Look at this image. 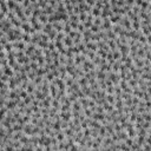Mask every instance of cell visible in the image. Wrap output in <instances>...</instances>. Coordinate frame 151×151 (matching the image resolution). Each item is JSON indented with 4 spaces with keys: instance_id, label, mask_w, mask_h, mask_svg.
Instances as JSON below:
<instances>
[{
    "instance_id": "1",
    "label": "cell",
    "mask_w": 151,
    "mask_h": 151,
    "mask_svg": "<svg viewBox=\"0 0 151 151\" xmlns=\"http://www.w3.org/2000/svg\"><path fill=\"white\" fill-rule=\"evenodd\" d=\"M1 72H3V73H5L6 76H8L10 78H13L14 76H16V72H14V70H13V69H12L10 65L3 66V67H1Z\"/></svg>"
},
{
    "instance_id": "2",
    "label": "cell",
    "mask_w": 151,
    "mask_h": 151,
    "mask_svg": "<svg viewBox=\"0 0 151 151\" xmlns=\"http://www.w3.org/2000/svg\"><path fill=\"white\" fill-rule=\"evenodd\" d=\"M118 51L122 54H126L128 56L130 53V46L126 45V44H120V45H118Z\"/></svg>"
},
{
    "instance_id": "3",
    "label": "cell",
    "mask_w": 151,
    "mask_h": 151,
    "mask_svg": "<svg viewBox=\"0 0 151 151\" xmlns=\"http://www.w3.org/2000/svg\"><path fill=\"white\" fill-rule=\"evenodd\" d=\"M21 30H23L24 33H28V34H31L33 27H32L31 24L27 21V23H23V25H21Z\"/></svg>"
},
{
    "instance_id": "4",
    "label": "cell",
    "mask_w": 151,
    "mask_h": 151,
    "mask_svg": "<svg viewBox=\"0 0 151 151\" xmlns=\"http://www.w3.org/2000/svg\"><path fill=\"white\" fill-rule=\"evenodd\" d=\"M122 18H123V17L120 16V14H112L109 19H110V21H111L112 25H116V24H118L120 20H122Z\"/></svg>"
},
{
    "instance_id": "5",
    "label": "cell",
    "mask_w": 151,
    "mask_h": 151,
    "mask_svg": "<svg viewBox=\"0 0 151 151\" xmlns=\"http://www.w3.org/2000/svg\"><path fill=\"white\" fill-rule=\"evenodd\" d=\"M86 47L89 51H92V52H97L98 51V46H97V43H93V41H90V43L86 44Z\"/></svg>"
},
{
    "instance_id": "6",
    "label": "cell",
    "mask_w": 151,
    "mask_h": 151,
    "mask_svg": "<svg viewBox=\"0 0 151 151\" xmlns=\"http://www.w3.org/2000/svg\"><path fill=\"white\" fill-rule=\"evenodd\" d=\"M92 119L97 120V122H103V120H105V113H97V112H94V113H93Z\"/></svg>"
},
{
    "instance_id": "7",
    "label": "cell",
    "mask_w": 151,
    "mask_h": 151,
    "mask_svg": "<svg viewBox=\"0 0 151 151\" xmlns=\"http://www.w3.org/2000/svg\"><path fill=\"white\" fill-rule=\"evenodd\" d=\"M63 43H64V45L67 47H72L73 46V39L70 38L69 35H66L65 38H64V40H63Z\"/></svg>"
},
{
    "instance_id": "8",
    "label": "cell",
    "mask_w": 151,
    "mask_h": 151,
    "mask_svg": "<svg viewBox=\"0 0 151 151\" xmlns=\"http://www.w3.org/2000/svg\"><path fill=\"white\" fill-rule=\"evenodd\" d=\"M72 111H79V112H81V104H80V102H79V99L72 103Z\"/></svg>"
},
{
    "instance_id": "9",
    "label": "cell",
    "mask_w": 151,
    "mask_h": 151,
    "mask_svg": "<svg viewBox=\"0 0 151 151\" xmlns=\"http://www.w3.org/2000/svg\"><path fill=\"white\" fill-rule=\"evenodd\" d=\"M78 84L80 85V87H83V86H87L89 85V79L86 77H80L79 78V80H78Z\"/></svg>"
},
{
    "instance_id": "10",
    "label": "cell",
    "mask_w": 151,
    "mask_h": 151,
    "mask_svg": "<svg viewBox=\"0 0 151 151\" xmlns=\"http://www.w3.org/2000/svg\"><path fill=\"white\" fill-rule=\"evenodd\" d=\"M79 102H80V104H81V108L84 109H87L89 108V102H90V98H81V99H79Z\"/></svg>"
},
{
    "instance_id": "11",
    "label": "cell",
    "mask_w": 151,
    "mask_h": 151,
    "mask_svg": "<svg viewBox=\"0 0 151 151\" xmlns=\"http://www.w3.org/2000/svg\"><path fill=\"white\" fill-rule=\"evenodd\" d=\"M6 4H7L8 8H10L11 11H14V8L17 7L18 3H17V1H14V0H7V1H6Z\"/></svg>"
},
{
    "instance_id": "12",
    "label": "cell",
    "mask_w": 151,
    "mask_h": 151,
    "mask_svg": "<svg viewBox=\"0 0 151 151\" xmlns=\"http://www.w3.org/2000/svg\"><path fill=\"white\" fill-rule=\"evenodd\" d=\"M57 139L59 140V142H65V139H66V136H65V133H64V131H58V133H57Z\"/></svg>"
},
{
    "instance_id": "13",
    "label": "cell",
    "mask_w": 151,
    "mask_h": 151,
    "mask_svg": "<svg viewBox=\"0 0 151 151\" xmlns=\"http://www.w3.org/2000/svg\"><path fill=\"white\" fill-rule=\"evenodd\" d=\"M105 99H106V102H108L109 104H115L116 103V99H115V96L113 94H106V97H105Z\"/></svg>"
},
{
    "instance_id": "14",
    "label": "cell",
    "mask_w": 151,
    "mask_h": 151,
    "mask_svg": "<svg viewBox=\"0 0 151 151\" xmlns=\"http://www.w3.org/2000/svg\"><path fill=\"white\" fill-rule=\"evenodd\" d=\"M78 17H79V21H80V23H83V24H84L86 20H87V14H86L85 12H83V11L79 13V16H78Z\"/></svg>"
},
{
    "instance_id": "15",
    "label": "cell",
    "mask_w": 151,
    "mask_h": 151,
    "mask_svg": "<svg viewBox=\"0 0 151 151\" xmlns=\"http://www.w3.org/2000/svg\"><path fill=\"white\" fill-rule=\"evenodd\" d=\"M103 108H104V110H105V111H108L109 113L112 112V111H113V105H112V104H109L108 102H106V103L103 105Z\"/></svg>"
},
{
    "instance_id": "16",
    "label": "cell",
    "mask_w": 151,
    "mask_h": 151,
    "mask_svg": "<svg viewBox=\"0 0 151 151\" xmlns=\"http://www.w3.org/2000/svg\"><path fill=\"white\" fill-rule=\"evenodd\" d=\"M71 31H72V27H71L70 21H69V23H66L65 25H64V33H65V34H70Z\"/></svg>"
},
{
    "instance_id": "17",
    "label": "cell",
    "mask_w": 151,
    "mask_h": 151,
    "mask_svg": "<svg viewBox=\"0 0 151 151\" xmlns=\"http://www.w3.org/2000/svg\"><path fill=\"white\" fill-rule=\"evenodd\" d=\"M142 117H143V119L145 120V122H149V123H151V113H150V111L144 112L143 115H142Z\"/></svg>"
},
{
    "instance_id": "18",
    "label": "cell",
    "mask_w": 151,
    "mask_h": 151,
    "mask_svg": "<svg viewBox=\"0 0 151 151\" xmlns=\"http://www.w3.org/2000/svg\"><path fill=\"white\" fill-rule=\"evenodd\" d=\"M93 113H94V112H93L92 110H91V109H89V108L84 110V115L86 116V118H92V117H93Z\"/></svg>"
},
{
    "instance_id": "19",
    "label": "cell",
    "mask_w": 151,
    "mask_h": 151,
    "mask_svg": "<svg viewBox=\"0 0 151 151\" xmlns=\"http://www.w3.org/2000/svg\"><path fill=\"white\" fill-rule=\"evenodd\" d=\"M128 84L131 89H135V87H137V85H138V80H136V79H130V80L128 81Z\"/></svg>"
},
{
    "instance_id": "20",
    "label": "cell",
    "mask_w": 151,
    "mask_h": 151,
    "mask_svg": "<svg viewBox=\"0 0 151 151\" xmlns=\"http://www.w3.org/2000/svg\"><path fill=\"white\" fill-rule=\"evenodd\" d=\"M90 31L92 32V33H94V34H97V33H99V32H100V27L93 24L92 26H91V28H90Z\"/></svg>"
},
{
    "instance_id": "21",
    "label": "cell",
    "mask_w": 151,
    "mask_h": 151,
    "mask_svg": "<svg viewBox=\"0 0 151 151\" xmlns=\"http://www.w3.org/2000/svg\"><path fill=\"white\" fill-rule=\"evenodd\" d=\"M132 28L135 30V31H139L142 26H140V21H133L132 23Z\"/></svg>"
},
{
    "instance_id": "22",
    "label": "cell",
    "mask_w": 151,
    "mask_h": 151,
    "mask_svg": "<svg viewBox=\"0 0 151 151\" xmlns=\"http://www.w3.org/2000/svg\"><path fill=\"white\" fill-rule=\"evenodd\" d=\"M91 35H92V32L90 30H85L83 33V39H91Z\"/></svg>"
},
{
    "instance_id": "23",
    "label": "cell",
    "mask_w": 151,
    "mask_h": 151,
    "mask_svg": "<svg viewBox=\"0 0 151 151\" xmlns=\"http://www.w3.org/2000/svg\"><path fill=\"white\" fill-rule=\"evenodd\" d=\"M30 66H31L32 71H37V70L39 69V67H40L38 63H35V62H31V63H30Z\"/></svg>"
},
{
    "instance_id": "24",
    "label": "cell",
    "mask_w": 151,
    "mask_h": 151,
    "mask_svg": "<svg viewBox=\"0 0 151 151\" xmlns=\"http://www.w3.org/2000/svg\"><path fill=\"white\" fill-rule=\"evenodd\" d=\"M93 24L94 25H97V26L100 27L102 25H103V20H102L100 17H98V18H94V20H93Z\"/></svg>"
},
{
    "instance_id": "25",
    "label": "cell",
    "mask_w": 151,
    "mask_h": 151,
    "mask_svg": "<svg viewBox=\"0 0 151 151\" xmlns=\"http://www.w3.org/2000/svg\"><path fill=\"white\" fill-rule=\"evenodd\" d=\"M120 150H122V151H131V147L128 146L125 143L122 142V143H120Z\"/></svg>"
},
{
    "instance_id": "26",
    "label": "cell",
    "mask_w": 151,
    "mask_h": 151,
    "mask_svg": "<svg viewBox=\"0 0 151 151\" xmlns=\"http://www.w3.org/2000/svg\"><path fill=\"white\" fill-rule=\"evenodd\" d=\"M113 129H115V131L116 132H119L123 130V128H122V125H120V123H115L113 124Z\"/></svg>"
},
{
    "instance_id": "27",
    "label": "cell",
    "mask_w": 151,
    "mask_h": 151,
    "mask_svg": "<svg viewBox=\"0 0 151 151\" xmlns=\"http://www.w3.org/2000/svg\"><path fill=\"white\" fill-rule=\"evenodd\" d=\"M19 96H20V99H25V98L28 97V92H27L26 90H23V91L19 93Z\"/></svg>"
},
{
    "instance_id": "28",
    "label": "cell",
    "mask_w": 151,
    "mask_h": 151,
    "mask_svg": "<svg viewBox=\"0 0 151 151\" xmlns=\"http://www.w3.org/2000/svg\"><path fill=\"white\" fill-rule=\"evenodd\" d=\"M124 143L126 144L128 146H130V147H131V146H132V144L135 143V139H133V138H130V137H129V138H128V139H126V140H125Z\"/></svg>"
},
{
    "instance_id": "29",
    "label": "cell",
    "mask_w": 151,
    "mask_h": 151,
    "mask_svg": "<svg viewBox=\"0 0 151 151\" xmlns=\"http://www.w3.org/2000/svg\"><path fill=\"white\" fill-rule=\"evenodd\" d=\"M122 92H123V91H122V89H120L119 84L115 86V93H116V94H122Z\"/></svg>"
},
{
    "instance_id": "30",
    "label": "cell",
    "mask_w": 151,
    "mask_h": 151,
    "mask_svg": "<svg viewBox=\"0 0 151 151\" xmlns=\"http://www.w3.org/2000/svg\"><path fill=\"white\" fill-rule=\"evenodd\" d=\"M139 147H142V146H140V145H138V144H137V143H136V142H135V143L132 144L131 150H132V151H137V150H138V149H139Z\"/></svg>"
},
{
    "instance_id": "31",
    "label": "cell",
    "mask_w": 151,
    "mask_h": 151,
    "mask_svg": "<svg viewBox=\"0 0 151 151\" xmlns=\"http://www.w3.org/2000/svg\"><path fill=\"white\" fill-rule=\"evenodd\" d=\"M142 126H143L144 129H150L151 128V123H149V122H145V120H144V123H143V125H142Z\"/></svg>"
},
{
    "instance_id": "32",
    "label": "cell",
    "mask_w": 151,
    "mask_h": 151,
    "mask_svg": "<svg viewBox=\"0 0 151 151\" xmlns=\"http://www.w3.org/2000/svg\"><path fill=\"white\" fill-rule=\"evenodd\" d=\"M142 147L144 149V151H151V145H149V144H146V143L144 144Z\"/></svg>"
},
{
    "instance_id": "33",
    "label": "cell",
    "mask_w": 151,
    "mask_h": 151,
    "mask_svg": "<svg viewBox=\"0 0 151 151\" xmlns=\"http://www.w3.org/2000/svg\"><path fill=\"white\" fill-rule=\"evenodd\" d=\"M5 149H6V151H17L16 147L11 146V145H6V146H5Z\"/></svg>"
},
{
    "instance_id": "34",
    "label": "cell",
    "mask_w": 151,
    "mask_h": 151,
    "mask_svg": "<svg viewBox=\"0 0 151 151\" xmlns=\"http://www.w3.org/2000/svg\"><path fill=\"white\" fill-rule=\"evenodd\" d=\"M70 151H79V147H78V145H76V144H74V145H72V146H71Z\"/></svg>"
},
{
    "instance_id": "35",
    "label": "cell",
    "mask_w": 151,
    "mask_h": 151,
    "mask_svg": "<svg viewBox=\"0 0 151 151\" xmlns=\"http://www.w3.org/2000/svg\"><path fill=\"white\" fill-rule=\"evenodd\" d=\"M90 151H100V149H94V147H92Z\"/></svg>"
}]
</instances>
